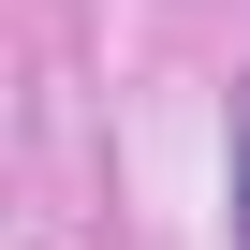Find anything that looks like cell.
Wrapping results in <instances>:
<instances>
[{
  "mask_svg": "<svg viewBox=\"0 0 250 250\" xmlns=\"http://www.w3.org/2000/svg\"><path fill=\"white\" fill-rule=\"evenodd\" d=\"M235 235H250V103H235Z\"/></svg>",
  "mask_w": 250,
  "mask_h": 250,
  "instance_id": "obj_1",
  "label": "cell"
}]
</instances>
